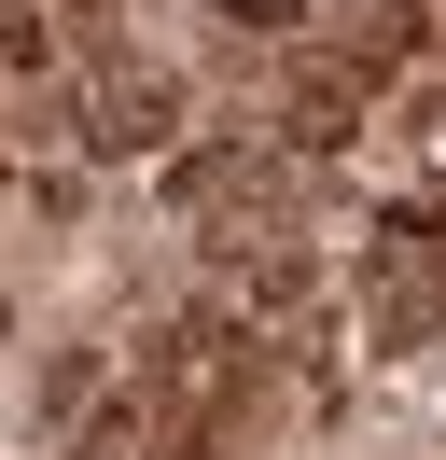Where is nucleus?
Masks as SVG:
<instances>
[{"mask_svg": "<svg viewBox=\"0 0 446 460\" xmlns=\"http://www.w3.org/2000/svg\"><path fill=\"white\" fill-rule=\"evenodd\" d=\"M223 29H251V42H279V29H307V0H210Z\"/></svg>", "mask_w": 446, "mask_h": 460, "instance_id": "423d86ee", "label": "nucleus"}, {"mask_svg": "<svg viewBox=\"0 0 446 460\" xmlns=\"http://www.w3.org/2000/svg\"><path fill=\"white\" fill-rule=\"evenodd\" d=\"M167 209L210 237H279L293 224V154L279 140H182L167 154Z\"/></svg>", "mask_w": 446, "mask_h": 460, "instance_id": "f257e3e1", "label": "nucleus"}, {"mask_svg": "<svg viewBox=\"0 0 446 460\" xmlns=\"http://www.w3.org/2000/svg\"><path fill=\"white\" fill-rule=\"evenodd\" d=\"M167 126H182V84L126 57V70L84 84V126H70V140H84V154H167Z\"/></svg>", "mask_w": 446, "mask_h": 460, "instance_id": "7ed1b4c3", "label": "nucleus"}, {"mask_svg": "<svg viewBox=\"0 0 446 460\" xmlns=\"http://www.w3.org/2000/svg\"><path fill=\"white\" fill-rule=\"evenodd\" d=\"M223 321L251 335H321V265L293 237H223Z\"/></svg>", "mask_w": 446, "mask_h": 460, "instance_id": "f03ea898", "label": "nucleus"}, {"mask_svg": "<svg viewBox=\"0 0 446 460\" xmlns=\"http://www.w3.org/2000/svg\"><path fill=\"white\" fill-rule=\"evenodd\" d=\"M362 98H377V70L362 57H321V70H293V84H279V154H349L362 140Z\"/></svg>", "mask_w": 446, "mask_h": 460, "instance_id": "20e7f679", "label": "nucleus"}, {"mask_svg": "<svg viewBox=\"0 0 446 460\" xmlns=\"http://www.w3.org/2000/svg\"><path fill=\"white\" fill-rule=\"evenodd\" d=\"M56 29H42V0H0V70H42Z\"/></svg>", "mask_w": 446, "mask_h": 460, "instance_id": "39448f33", "label": "nucleus"}]
</instances>
